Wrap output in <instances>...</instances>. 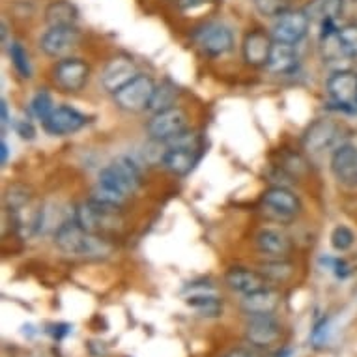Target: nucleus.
Returning <instances> with one entry per match:
<instances>
[{"instance_id":"nucleus-1","label":"nucleus","mask_w":357,"mask_h":357,"mask_svg":"<svg viewBox=\"0 0 357 357\" xmlns=\"http://www.w3.org/2000/svg\"><path fill=\"white\" fill-rule=\"evenodd\" d=\"M54 245L70 257L82 260H107L114 252V247L105 236L88 232L75 221H64L54 230Z\"/></svg>"},{"instance_id":"nucleus-2","label":"nucleus","mask_w":357,"mask_h":357,"mask_svg":"<svg viewBox=\"0 0 357 357\" xmlns=\"http://www.w3.org/2000/svg\"><path fill=\"white\" fill-rule=\"evenodd\" d=\"M6 211L10 222L23 240L34 238L43 227L45 210L34 199V195L24 185H12L6 191Z\"/></svg>"},{"instance_id":"nucleus-3","label":"nucleus","mask_w":357,"mask_h":357,"mask_svg":"<svg viewBox=\"0 0 357 357\" xmlns=\"http://www.w3.org/2000/svg\"><path fill=\"white\" fill-rule=\"evenodd\" d=\"M120 208L122 206L105 204L100 200L88 199L86 202L75 206L73 219L88 232L105 236L109 232H116V230L122 229L123 217Z\"/></svg>"},{"instance_id":"nucleus-4","label":"nucleus","mask_w":357,"mask_h":357,"mask_svg":"<svg viewBox=\"0 0 357 357\" xmlns=\"http://www.w3.org/2000/svg\"><path fill=\"white\" fill-rule=\"evenodd\" d=\"M98 183L103 185V188L111 189L123 199H128L141 188L142 176L139 167L131 159L122 155V158H116L114 161H111L105 169L101 170Z\"/></svg>"},{"instance_id":"nucleus-5","label":"nucleus","mask_w":357,"mask_h":357,"mask_svg":"<svg viewBox=\"0 0 357 357\" xmlns=\"http://www.w3.org/2000/svg\"><path fill=\"white\" fill-rule=\"evenodd\" d=\"M188 112L180 107H172V109L152 114L146 123V133L155 142H170L182 137L188 131Z\"/></svg>"},{"instance_id":"nucleus-6","label":"nucleus","mask_w":357,"mask_h":357,"mask_svg":"<svg viewBox=\"0 0 357 357\" xmlns=\"http://www.w3.org/2000/svg\"><path fill=\"white\" fill-rule=\"evenodd\" d=\"M176 146L169 148L161 158V163L170 174L174 176H188L195 169V165L199 163V146H197V135H188V131L182 137L174 139Z\"/></svg>"},{"instance_id":"nucleus-7","label":"nucleus","mask_w":357,"mask_h":357,"mask_svg":"<svg viewBox=\"0 0 357 357\" xmlns=\"http://www.w3.org/2000/svg\"><path fill=\"white\" fill-rule=\"evenodd\" d=\"M155 82L150 75H144V73H139L135 79L118 90L114 96V103H116L118 109H122L126 112H142L148 111L150 107V101H152V96L155 92Z\"/></svg>"},{"instance_id":"nucleus-8","label":"nucleus","mask_w":357,"mask_h":357,"mask_svg":"<svg viewBox=\"0 0 357 357\" xmlns=\"http://www.w3.org/2000/svg\"><path fill=\"white\" fill-rule=\"evenodd\" d=\"M197 45L202 49V53L208 56H222L234 47V36L229 26L221 23L202 24L193 34Z\"/></svg>"},{"instance_id":"nucleus-9","label":"nucleus","mask_w":357,"mask_h":357,"mask_svg":"<svg viewBox=\"0 0 357 357\" xmlns=\"http://www.w3.org/2000/svg\"><path fill=\"white\" fill-rule=\"evenodd\" d=\"M81 32L77 26H49V30L40 38V49L49 59H68V54L79 45Z\"/></svg>"},{"instance_id":"nucleus-10","label":"nucleus","mask_w":357,"mask_h":357,"mask_svg":"<svg viewBox=\"0 0 357 357\" xmlns=\"http://www.w3.org/2000/svg\"><path fill=\"white\" fill-rule=\"evenodd\" d=\"M310 23L312 21L305 13V10H288L282 15L275 17V23H273V29H271V36H273L275 41L298 45L299 41L309 34Z\"/></svg>"},{"instance_id":"nucleus-11","label":"nucleus","mask_w":357,"mask_h":357,"mask_svg":"<svg viewBox=\"0 0 357 357\" xmlns=\"http://www.w3.org/2000/svg\"><path fill=\"white\" fill-rule=\"evenodd\" d=\"M90 77V66L81 59H62L53 68V79L56 86L64 92H79L88 82Z\"/></svg>"},{"instance_id":"nucleus-12","label":"nucleus","mask_w":357,"mask_h":357,"mask_svg":"<svg viewBox=\"0 0 357 357\" xmlns=\"http://www.w3.org/2000/svg\"><path fill=\"white\" fill-rule=\"evenodd\" d=\"M340 135V126L331 118H318L305 129L303 148L310 153H320L333 146Z\"/></svg>"},{"instance_id":"nucleus-13","label":"nucleus","mask_w":357,"mask_h":357,"mask_svg":"<svg viewBox=\"0 0 357 357\" xmlns=\"http://www.w3.org/2000/svg\"><path fill=\"white\" fill-rule=\"evenodd\" d=\"M262 204L277 221H290L301 211V202L290 189L282 185H273L262 195Z\"/></svg>"},{"instance_id":"nucleus-14","label":"nucleus","mask_w":357,"mask_h":357,"mask_svg":"<svg viewBox=\"0 0 357 357\" xmlns=\"http://www.w3.org/2000/svg\"><path fill=\"white\" fill-rule=\"evenodd\" d=\"M329 98L342 109H357V73L350 70L335 71L326 82Z\"/></svg>"},{"instance_id":"nucleus-15","label":"nucleus","mask_w":357,"mask_h":357,"mask_svg":"<svg viewBox=\"0 0 357 357\" xmlns=\"http://www.w3.org/2000/svg\"><path fill=\"white\" fill-rule=\"evenodd\" d=\"M137 75L139 71H137L135 60L128 54H116L107 62L105 70L101 73V86L105 88L107 92L116 94L120 88L126 86Z\"/></svg>"},{"instance_id":"nucleus-16","label":"nucleus","mask_w":357,"mask_h":357,"mask_svg":"<svg viewBox=\"0 0 357 357\" xmlns=\"http://www.w3.org/2000/svg\"><path fill=\"white\" fill-rule=\"evenodd\" d=\"M88 118L79 112L73 107H54L53 112L49 114L41 126L47 131L49 135L53 137H66L71 135V133H77L79 129H82L86 126Z\"/></svg>"},{"instance_id":"nucleus-17","label":"nucleus","mask_w":357,"mask_h":357,"mask_svg":"<svg viewBox=\"0 0 357 357\" xmlns=\"http://www.w3.org/2000/svg\"><path fill=\"white\" fill-rule=\"evenodd\" d=\"M273 36L268 34L266 30H251L247 32L241 43V54L245 64L252 68H266L270 62L271 49H273Z\"/></svg>"},{"instance_id":"nucleus-18","label":"nucleus","mask_w":357,"mask_h":357,"mask_svg":"<svg viewBox=\"0 0 357 357\" xmlns=\"http://www.w3.org/2000/svg\"><path fill=\"white\" fill-rule=\"evenodd\" d=\"M331 172L335 180L346 188H357V146L344 142L333 150L331 155Z\"/></svg>"},{"instance_id":"nucleus-19","label":"nucleus","mask_w":357,"mask_h":357,"mask_svg":"<svg viewBox=\"0 0 357 357\" xmlns=\"http://www.w3.org/2000/svg\"><path fill=\"white\" fill-rule=\"evenodd\" d=\"M245 337L251 344L258 346V348H270L281 339V326L271 314L251 317L247 324Z\"/></svg>"},{"instance_id":"nucleus-20","label":"nucleus","mask_w":357,"mask_h":357,"mask_svg":"<svg viewBox=\"0 0 357 357\" xmlns=\"http://www.w3.org/2000/svg\"><path fill=\"white\" fill-rule=\"evenodd\" d=\"M225 282L229 284L234 292H240L243 296H249V294L260 292V290H266L270 288V279L264 275L262 271L249 270V268H230L225 275Z\"/></svg>"},{"instance_id":"nucleus-21","label":"nucleus","mask_w":357,"mask_h":357,"mask_svg":"<svg viewBox=\"0 0 357 357\" xmlns=\"http://www.w3.org/2000/svg\"><path fill=\"white\" fill-rule=\"evenodd\" d=\"M255 241H257L258 251L273 258L287 257L292 249V241L288 240V236L277 229L258 230Z\"/></svg>"},{"instance_id":"nucleus-22","label":"nucleus","mask_w":357,"mask_h":357,"mask_svg":"<svg viewBox=\"0 0 357 357\" xmlns=\"http://www.w3.org/2000/svg\"><path fill=\"white\" fill-rule=\"evenodd\" d=\"M279 303H281L279 294L275 290H271V288H266V290H260V292L243 296L241 309L245 310L249 317H262V314H273Z\"/></svg>"},{"instance_id":"nucleus-23","label":"nucleus","mask_w":357,"mask_h":357,"mask_svg":"<svg viewBox=\"0 0 357 357\" xmlns=\"http://www.w3.org/2000/svg\"><path fill=\"white\" fill-rule=\"evenodd\" d=\"M298 51L296 45L290 43H282V41H273V49H271L270 62H268V70L279 75H287L292 73L294 70H298Z\"/></svg>"},{"instance_id":"nucleus-24","label":"nucleus","mask_w":357,"mask_h":357,"mask_svg":"<svg viewBox=\"0 0 357 357\" xmlns=\"http://www.w3.org/2000/svg\"><path fill=\"white\" fill-rule=\"evenodd\" d=\"M79 10L70 0H54L45 8V23L49 26H75Z\"/></svg>"},{"instance_id":"nucleus-25","label":"nucleus","mask_w":357,"mask_h":357,"mask_svg":"<svg viewBox=\"0 0 357 357\" xmlns=\"http://www.w3.org/2000/svg\"><path fill=\"white\" fill-rule=\"evenodd\" d=\"M344 10V0H310L305 13L309 15L310 21H320V24L326 21H335Z\"/></svg>"},{"instance_id":"nucleus-26","label":"nucleus","mask_w":357,"mask_h":357,"mask_svg":"<svg viewBox=\"0 0 357 357\" xmlns=\"http://www.w3.org/2000/svg\"><path fill=\"white\" fill-rule=\"evenodd\" d=\"M176 98H178V88L174 84H170V82H161V84L155 86V92H153L148 111L155 114V112L172 109V107H176Z\"/></svg>"},{"instance_id":"nucleus-27","label":"nucleus","mask_w":357,"mask_h":357,"mask_svg":"<svg viewBox=\"0 0 357 357\" xmlns=\"http://www.w3.org/2000/svg\"><path fill=\"white\" fill-rule=\"evenodd\" d=\"M188 305L189 307H193L195 310H199L202 317L215 318L222 312L221 299L217 298L215 294H211V292L193 294V296L188 299Z\"/></svg>"},{"instance_id":"nucleus-28","label":"nucleus","mask_w":357,"mask_h":357,"mask_svg":"<svg viewBox=\"0 0 357 357\" xmlns=\"http://www.w3.org/2000/svg\"><path fill=\"white\" fill-rule=\"evenodd\" d=\"M294 0H252V6L264 17H279L288 10H292Z\"/></svg>"},{"instance_id":"nucleus-29","label":"nucleus","mask_w":357,"mask_h":357,"mask_svg":"<svg viewBox=\"0 0 357 357\" xmlns=\"http://www.w3.org/2000/svg\"><path fill=\"white\" fill-rule=\"evenodd\" d=\"M260 271L268 277L270 281H287L288 277L292 275V264L284 262L281 258L275 260H268L260 266Z\"/></svg>"},{"instance_id":"nucleus-30","label":"nucleus","mask_w":357,"mask_h":357,"mask_svg":"<svg viewBox=\"0 0 357 357\" xmlns=\"http://www.w3.org/2000/svg\"><path fill=\"white\" fill-rule=\"evenodd\" d=\"M8 51H10V59H12V64L13 68H15V71H17L23 79H30V77H32V68H30L29 53L24 51L23 45L17 43V41H13Z\"/></svg>"},{"instance_id":"nucleus-31","label":"nucleus","mask_w":357,"mask_h":357,"mask_svg":"<svg viewBox=\"0 0 357 357\" xmlns=\"http://www.w3.org/2000/svg\"><path fill=\"white\" fill-rule=\"evenodd\" d=\"M329 240H331V247H333L335 251L346 252L348 249L354 247V243H356V234H354V230L348 229L346 225H339V227H335V229L331 230Z\"/></svg>"},{"instance_id":"nucleus-32","label":"nucleus","mask_w":357,"mask_h":357,"mask_svg":"<svg viewBox=\"0 0 357 357\" xmlns=\"http://www.w3.org/2000/svg\"><path fill=\"white\" fill-rule=\"evenodd\" d=\"M339 41L346 59H357V24H346L339 29Z\"/></svg>"},{"instance_id":"nucleus-33","label":"nucleus","mask_w":357,"mask_h":357,"mask_svg":"<svg viewBox=\"0 0 357 357\" xmlns=\"http://www.w3.org/2000/svg\"><path fill=\"white\" fill-rule=\"evenodd\" d=\"M53 100H51V96H49L47 92H38V94L32 98V101H30V112H32L38 120H41V122L53 112Z\"/></svg>"},{"instance_id":"nucleus-34","label":"nucleus","mask_w":357,"mask_h":357,"mask_svg":"<svg viewBox=\"0 0 357 357\" xmlns=\"http://www.w3.org/2000/svg\"><path fill=\"white\" fill-rule=\"evenodd\" d=\"M15 131H17L23 139H29V141H32L36 135L34 128H32V123H30L29 120H19V122L15 123Z\"/></svg>"},{"instance_id":"nucleus-35","label":"nucleus","mask_w":357,"mask_h":357,"mask_svg":"<svg viewBox=\"0 0 357 357\" xmlns=\"http://www.w3.org/2000/svg\"><path fill=\"white\" fill-rule=\"evenodd\" d=\"M70 331H71L70 324H53V326H51V329H49V333L53 335V339H56V340L64 339L66 335L70 333Z\"/></svg>"},{"instance_id":"nucleus-36","label":"nucleus","mask_w":357,"mask_h":357,"mask_svg":"<svg viewBox=\"0 0 357 357\" xmlns=\"http://www.w3.org/2000/svg\"><path fill=\"white\" fill-rule=\"evenodd\" d=\"M326 328H328V320L324 318L322 322L317 324V328L312 331V340L317 342V346H320L326 340Z\"/></svg>"},{"instance_id":"nucleus-37","label":"nucleus","mask_w":357,"mask_h":357,"mask_svg":"<svg viewBox=\"0 0 357 357\" xmlns=\"http://www.w3.org/2000/svg\"><path fill=\"white\" fill-rule=\"evenodd\" d=\"M208 2H210V0H176L178 8L183 10V12H189V10H195V8L204 6Z\"/></svg>"},{"instance_id":"nucleus-38","label":"nucleus","mask_w":357,"mask_h":357,"mask_svg":"<svg viewBox=\"0 0 357 357\" xmlns=\"http://www.w3.org/2000/svg\"><path fill=\"white\" fill-rule=\"evenodd\" d=\"M0 114H2V128H6L8 123H10V112H8V103L6 100H2L0 101Z\"/></svg>"},{"instance_id":"nucleus-39","label":"nucleus","mask_w":357,"mask_h":357,"mask_svg":"<svg viewBox=\"0 0 357 357\" xmlns=\"http://www.w3.org/2000/svg\"><path fill=\"white\" fill-rule=\"evenodd\" d=\"M8 36H10V29H8L6 19H2V45H4V47L10 49V45H12L13 41L10 40Z\"/></svg>"},{"instance_id":"nucleus-40","label":"nucleus","mask_w":357,"mask_h":357,"mask_svg":"<svg viewBox=\"0 0 357 357\" xmlns=\"http://www.w3.org/2000/svg\"><path fill=\"white\" fill-rule=\"evenodd\" d=\"M0 150H2V165H6L8 158H10V146H8V142L4 139L0 142Z\"/></svg>"},{"instance_id":"nucleus-41","label":"nucleus","mask_w":357,"mask_h":357,"mask_svg":"<svg viewBox=\"0 0 357 357\" xmlns=\"http://www.w3.org/2000/svg\"><path fill=\"white\" fill-rule=\"evenodd\" d=\"M222 357H252V356H251V354H249V351H245V350H241V348H238V350L229 351L227 356H222Z\"/></svg>"}]
</instances>
